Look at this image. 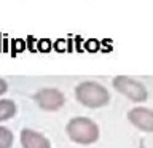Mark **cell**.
<instances>
[{
  "label": "cell",
  "mask_w": 153,
  "mask_h": 148,
  "mask_svg": "<svg viewBox=\"0 0 153 148\" xmlns=\"http://www.w3.org/2000/svg\"><path fill=\"white\" fill-rule=\"evenodd\" d=\"M65 132L72 142L80 143V145H89L99 138L97 124L86 116L72 118L65 126Z\"/></svg>",
  "instance_id": "cell-1"
},
{
  "label": "cell",
  "mask_w": 153,
  "mask_h": 148,
  "mask_svg": "<svg viewBox=\"0 0 153 148\" xmlns=\"http://www.w3.org/2000/svg\"><path fill=\"white\" fill-rule=\"evenodd\" d=\"M76 100L88 108H99L108 104L110 94L102 84L96 81H83L75 88Z\"/></svg>",
  "instance_id": "cell-2"
},
{
  "label": "cell",
  "mask_w": 153,
  "mask_h": 148,
  "mask_svg": "<svg viewBox=\"0 0 153 148\" xmlns=\"http://www.w3.org/2000/svg\"><path fill=\"white\" fill-rule=\"evenodd\" d=\"M112 84L120 94L126 95L128 99L134 100V102H143V100H147V97H148L145 86H143L140 81L129 78V76H124V75L115 76Z\"/></svg>",
  "instance_id": "cell-3"
},
{
  "label": "cell",
  "mask_w": 153,
  "mask_h": 148,
  "mask_svg": "<svg viewBox=\"0 0 153 148\" xmlns=\"http://www.w3.org/2000/svg\"><path fill=\"white\" fill-rule=\"evenodd\" d=\"M33 99H35V102L38 104V107L42 110H46V112H56V110H59L65 102L64 94H62L59 89H54V88L40 89L35 95H33Z\"/></svg>",
  "instance_id": "cell-4"
},
{
  "label": "cell",
  "mask_w": 153,
  "mask_h": 148,
  "mask_svg": "<svg viewBox=\"0 0 153 148\" xmlns=\"http://www.w3.org/2000/svg\"><path fill=\"white\" fill-rule=\"evenodd\" d=\"M128 119L134 124L136 127H139L140 131L145 132H153V112L148 108H132L128 113Z\"/></svg>",
  "instance_id": "cell-5"
},
{
  "label": "cell",
  "mask_w": 153,
  "mask_h": 148,
  "mask_svg": "<svg viewBox=\"0 0 153 148\" xmlns=\"http://www.w3.org/2000/svg\"><path fill=\"white\" fill-rule=\"evenodd\" d=\"M21 145L22 148H51L50 140L40 132H35L32 129L21 131Z\"/></svg>",
  "instance_id": "cell-6"
},
{
  "label": "cell",
  "mask_w": 153,
  "mask_h": 148,
  "mask_svg": "<svg viewBox=\"0 0 153 148\" xmlns=\"http://www.w3.org/2000/svg\"><path fill=\"white\" fill-rule=\"evenodd\" d=\"M16 115V105L10 99H0V121L10 119Z\"/></svg>",
  "instance_id": "cell-7"
},
{
  "label": "cell",
  "mask_w": 153,
  "mask_h": 148,
  "mask_svg": "<svg viewBox=\"0 0 153 148\" xmlns=\"http://www.w3.org/2000/svg\"><path fill=\"white\" fill-rule=\"evenodd\" d=\"M14 142L13 132L8 127L0 126V148H11Z\"/></svg>",
  "instance_id": "cell-8"
},
{
  "label": "cell",
  "mask_w": 153,
  "mask_h": 148,
  "mask_svg": "<svg viewBox=\"0 0 153 148\" xmlns=\"http://www.w3.org/2000/svg\"><path fill=\"white\" fill-rule=\"evenodd\" d=\"M7 89H8V84H7V81H5L3 78H0V95H2L3 92H7Z\"/></svg>",
  "instance_id": "cell-9"
},
{
  "label": "cell",
  "mask_w": 153,
  "mask_h": 148,
  "mask_svg": "<svg viewBox=\"0 0 153 148\" xmlns=\"http://www.w3.org/2000/svg\"><path fill=\"white\" fill-rule=\"evenodd\" d=\"M139 148H145V147H143V143H140V147H139Z\"/></svg>",
  "instance_id": "cell-10"
}]
</instances>
